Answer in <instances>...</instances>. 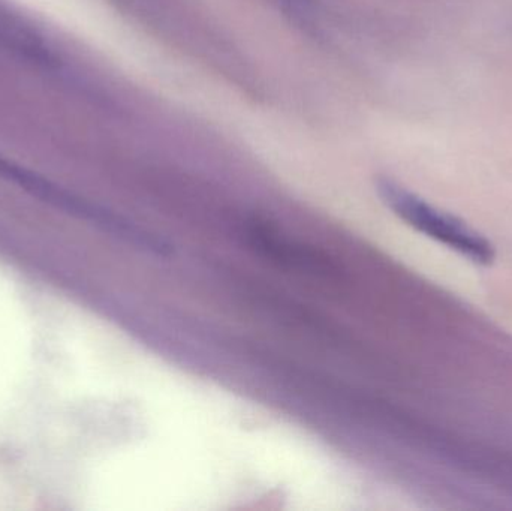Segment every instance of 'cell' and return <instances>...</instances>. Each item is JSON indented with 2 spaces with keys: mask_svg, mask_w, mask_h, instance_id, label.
Segmentation results:
<instances>
[{
  "mask_svg": "<svg viewBox=\"0 0 512 511\" xmlns=\"http://www.w3.org/2000/svg\"><path fill=\"white\" fill-rule=\"evenodd\" d=\"M376 189L385 206L418 233L447 246L478 266H490L495 261L493 243L462 219L436 209L393 180H378Z\"/></svg>",
  "mask_w": 512,
  "mask_h": 511,
  "instance_id": "6da1fadb",
  "label": "cell"
}]
</instances>
